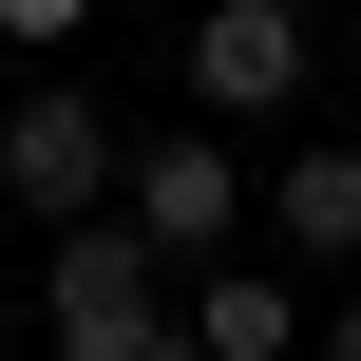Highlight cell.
Here are the masks:
<instances>
[{
    "instance_id": "1",
    "label": "cell",
    "mask_w": 361,
    "mask_h": 361,
    "mask_svg": "<svg viewBox=\"0 0 361 361\" xmlns=\"http://www.w3.org/2000/svg\"><path fill=\"white\" fill-rule=\"evenodd\" d=\"M38 343L57 361H190V267H171L133 209H95V228L38 247Z\"/></svg>"
},
{
    "instance_id": "2",
    "label": "cell",
    "mask_w": 361,
    "mask_h": 361,
    "mask_svg": "<svg viewBox=\"0 0 361 361\" xmlns=\"http://www.w3.org/2000/svg\"><path fill=\"white\" fill-rule=\"evenodd\" d=\"M0 190H19L38 228H95V209L133 190V133H114V95H76V76H19V95H0Z\"/></svg>"
},
{
    "instance_id": "3",
    "label": "cell",
    "mask_w": 361,
    "mask_h": 361,
    "mask_svg": "<svg viewBox=\"0 0 361 361\" xmlns=\"http://www.w3.org/2000/svg\"><path fill=\"white\" fill-rule=\"evenodd\" d=\"M114 209H133L171 267H228V247H247V152L171 114V133H133V190H114Z\"/></svg>"
},
{
    "instance_id": "4",
    "label": "cell",
    "mask_w": 361,
    "mask_h": 361,
    "mask_svg": "<svg viewBox=\"0 0 361 361\" xmlns=\"http://www.w3.org/2000/svg\"><path fill=\"white\" fill-rule=\"evenodd\" d=\"M305 76H324L305 0H190V114H305Z\"/></svg>"
},
{
    "instance_id": "5",
    "label": "cell",
    "mask_w": 361,
    "mask_h": 361,
    "mask_svg": "<svg viewBox=\"0 0 361 361\" xmlns=\"http://www.w3.org/2000/svg\"><path fill=\"white\" fill-rule=\"evenodd\" d=\"M324 343V324H305V286H286V267H247V247H228V267H190V361H305Z\"/></svg>"
},
{
    "instance_id": "6",
    "label": "cell",
    "mask_w": 361,
    "mask_h": 361,
    "mask_svg": "<svg viewBox=\"0 0 361 361\" xmlns=\"http://www.w3.org/2000/svg\"><path fill=\"white\" fill-rule=\"evenodd\" d=\"M267 247L286 267H361V133H305L267 171Z\"/></svg>"
},
{
    "instance_id": "7",
    "label": "cell",
    "mask_w": 361,
    "mask_h": 361,
    "mask_svg": "<svg viewBox=\"0 0 361 361\" xmlns=\"http://www.w3.org/2000/svg\"><path fill=\"white\" fill-rule=\"evenodd\" d=\"M76 19H95V0H0V38H19V57H57Z\"/></svg>"
},
{
    "instance_id": "8",
    "label": "cell",
    "mask_w": 361,
    "mask_h": 361,
    "mask_svg": "<svg viewBox=\"0 0 361 361\" xmlns=\"http://www.w3.org/2000/svg\"><path fill=\"white\" fill-rule=\"evenodd\" d=\"M305 361H361V286H343V305H324V343H305Z\"/></svg>"
},
{
    "instance_id": "9",
    "label": "cell",
    "mask_w": 361,
    "mask_h": 361,
    "mask_svg": "<svg viewBox=\"0 0 361 361\" xmlns=\"http://www.w3.org/2000/svg\"><path fill=\"white\" fill-rule=\"evenodd\" d=\"M19 343H38V305H0V361H19Z\"/></svg>"
}]
</instances>
